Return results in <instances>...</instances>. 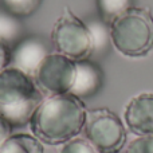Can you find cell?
I'll return each mask as SVG.
<instances>
[{"mask_svg": "<svg viewBox=\"0 0 153 153\" xmlns=\"http://www.w3.org/2000/svg\"><path fill=\"white\" fill-rule=\"evenodd\" d=\"M76 63L71 58L59 53H50L36 71L34 81L45 97L67 94L71 91L75 81Z\"/></svg>", "mask_w": 153, "mask_h": 153, "instance_id": "8992f818", "label": "cell"}, {"mask_svg": "<svg viewBox=\"0 0 153 153\" xmlns=\"http://www.w3.org/2000/svg\"><path fill=\"white\" fill-rule=\"evenodd\" d=\"M0 153H45V146L34 134L13 133L0 144Z\"/></svg>", "mask_w": 153, "mask_h": 153, "instance_id": "30bf717a", "label": "cell"}, {"mask_svg": "<svg viewBox=\"0 0 153 153\" xmlns=\"http://www.w3.org/2000/svg\"><path fill=\"white\" fill-rule=\"evenodd\" d=\"M76 74L75 81L70 94L85 101L91 98L101 90L103 83V73L95 62L90 59L76 61Z\"/></svg>", "mask_w": 153, "mask_h": 153, "instance_id": "9c48e42d", "label": "cell"}, {"mask_svg": "<svg viewBox=\"0 0 153 153\" xmlns=\"http://www.w3.org/2000/svg\"><path fill=\"white\" fill-rule=\"evenodd\" d=\"M24 38V24L20 18L0 7V42L11 48Z\"/></svg>", "mask_w": 153, "mask_h": 153, "instance_id": "8fae6325", "label": "cell"}, {"mask_svg": "<svg viewBox=\"0 0 153 153\" xmlns=\"http://www.w3.org/2000/svg\"><path fill=\"white\" fill-rule=\"evenodd\" d=\"M83 132L100 153H121L126 144V128L108 108L87 110Z\"/></svg>", "mask_w": 153, "mask_h": 153, "instance_id": "5b68a950", "label": "cell"}, {"mask_svg": "<svg viewBox=\"0 0 153 153\" xmlns=\"http://www.w3.org/2000/svg\"><path fill=\"white\" fill-rule=\"evenodd\" d=\"M12 129H13V128L8 124L7 120H5L4 117L0 114V144H1L10 134H12V133H11V132H12Z\"/></svg>", "mask_w": 153, "mask_h": 153, "instance_id": "ac0fdd59", "label": "cell"}, {"mask_svg": "<svg viewBox=\"0 0 153 153\" xmlns=\"http://www.w3.org/2000/svg\"><path fill=\"white\" fill-rule=\"evenodd\" d=\"M51 45L55 53L73 61L89 59L93 54V39L87 23L75 15L69 7L55 20L51 31Z\"/></svg>", "mask_w": 153, "mask_h": 153, "instance_id": "277c9868", "label": "cell"}, {"mask_svg": "<svg viewBox=\"0 0 153 153\" xmlns=\"http://www.w3.org/2000/svg\"><path fill=\"white\" fill-rule=\"evenodd\" d=\"M87 109L75 95H47L42 100L30 121L31 133L46 145L59 146L78 137L86 122Z\"/></svg>", "mask_w": 153, "mask_h": 153, "instance_id": "6da1fadb", "label": "cell"}, {"mask_svg": "<svg viewBox=\"0 0 153 153\" xmlns=\"http://www.w3.org/2000/svg\"><path fill=\"white\" fill-rule=\"evenodd\" d=\"M50 53H53L50 45L43 38L36 35L24 36L12 47L11 66L18 67L30 75H34L42 61Z\"/></svg>", "mask_w": 153, "mask_h": 153, "instance_id": "52a82bcc", "label": "cell"}, {"mask_svg": "<svg viewBox=\"0 0 153 153\" xmlns=\"http://www.w3.org/2000/svg\"><path fill=\"white\" fill-rule=\"evenodd\" d=\"M87 27L90 30L93 39V53L102 51L110 40V30H109L108 23H105L101 19V20H94L87 23Z\"/></svg>", "mask_w": 153, "mask_h": 153, "instance_id": "5bb4252c", "label": "cell"}, {"mask_svg": "<svg viewBox=\"0 0 153 153\" xmlns=\"http://www.w3.org/2000/svg\"><path fill=\"white\" fill-rule=\"evenodd\" d=\"M56 153H100L86 137H74L59 145Z\"/></svg>", "mask_w": 153, "mask_h": 153, "instance_id": "9a60e30c", "label": "cell"}, {"mask_svg": "<svg viewBox=\"0 0 153 153\" xmlns=\"http://www.w3.org/2000/svg\"><path fill=\"white\" fill-rule=\"evenodd\" d=\"M11 56H12V48L5 43L0 42V71L11 66Z\"/></svg>", "mask_w": 153, "mask_h": 153, "instance_id": "e0dca14e", "label": "cell"}, {"mask_svg": "<svg viewBox=\"0 0 153 153\" xmlns=\"http://www.w3.org/2000/svg\"><path fill=\"white\" fill-rule=\"evenodd\" d=\"M125 153H153V136H138L128 145Z\"/></svg>", "mask_w": 153, "mask_h": 153, "instance_id": "2e32d148", "label": "cell"}, {"mask_svg": "<svg viewBox=\"0 0 153 153\" xmlns=\"http://www.w3.org/2000/svg\"><path fill=\"white\" fill-rule=\"evenodd\" d=\"M130 3L132 0H97L101 19L105 23L110 24L117 16H120L132 7Z\"/></svg>", "mask_w": 153, "mask_h": 153, "instance_id": "4fadbf2b", "label": "cell"}, {"mask_svg": "<svg viewBox=\"0 0 153 153\" xmlns=\"http://www.w3.org/2000/svg\"><path fill=\"white\" fill-rule=\"evenodd\" d=\"M43 98L32 75L15 66L0 71V114L12 128L28 125Z\"/></svg>", "mask_w": 153, "mask_h": 153, "instance_id": "7a4b0ae2", "label": "cell"}, {"mask_svg": "<svg viewBox=\"0 0 153 153\" xmlns=\"http://www.w3.org/2000/svg\"><path fill=\"white\" fill-rule=\"evenodd\" d=\"M110 42L129 58L144 56L153 48V16L149 8L130 7L110 24Z\"/></svg>", "mask_w": 153, "mask_h": 153, "instance_id": "3957f363", "label": "cell"}, {"mask_svg": "<svg viewBox=\"0 0 153 153\" xmlns=\"http://www.w3.org/2000/svg\"><path fill=\"white\" fill-rule=\"evenodd\" d=\"M43 0H0V7L20 19L34 15L40 8Z\"/></svg>", "mask_w": 153, "mask_h": 153, "instance_id": "7c38bea8", "label": "cell"}, {"mask_svg": "<svg viewBox=\"0 0 153 153\" xmlns=\"http://www.w3.org/2000/svg\"><path fill=\"white\" fill-rule=\"evenodd\" d=\"M124 120L132 133L153 136V93H143L128 102Z\"/></svg>", "mask_w": 153, "mask_h": 153, "instance_id": "ba28073f", "label": "cell"}]
</instances>
